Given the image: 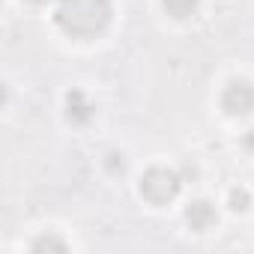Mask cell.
I'll use <instances>...</instances> for the list:
<instances>
[{
	"instance_id": "1",
	"label": "cell",
	"mask_w": 254,
	"mask_h": 254,
	"mask_svg": "<svg viewBox=\"0 0 254 254\" xmlns=\"http://www.w3.org/2000/svg\"><path fill=\"white\" fill-rule=\"evenodd\" d=\"M114 6L111 0H60L54 9V21L63 33L75 39H90L111 24Z\"/></svg>"
},
{
	"instance_id": "2",
	"label": "cell",
	"mask_w": 254,
	"mask_h": 254,
	"mask_svg": "<svg viewBox=\"0 0 254 254\" xmlns=\"http://www.w3.org/2000/svg\"><path fill=\"white\" fill-rule=\"evenodd\" d=\"M180 189H183V177L165 165H156L141 177V194L150 203H171L180 194Z\"/></svg>"
},
{
	"instance_id": "3",
	"label": "cell",
	"mask_w": 254,
	"mask_h": 254,
	"mask_svg": "<svg viewBox=\"0 0 254 254\" xmlns=\"http://www.w3.org/2000/svg\"><path fill=\"white\" fill-rule=\"evenodd\" d=\"M221 108L230 117H242L254 111V87L248 81H230L221 93Z\"/></svg>"
},
{
	"instance_id": "4",
	"label": "cell",
	"mask_w": 254,
	"mask_h": 254,
	"mask_svg": "<svg viewBox=\"0 0 254 254\" xmlns=\"http://www.w3.org/2000/svg\"><path fill=\"white\" fill-rule=\"evenodd\" d=\"M215 221H218V215H215V206H212L209 200H191V203L186 206V224H189L191 230L203 233V230H209Z\"/></svg>"
},
{
	"instance_id": "5",
	"label": "cell",
	"mask_w": 254,
	"mask_h": 254,
	"mask_svg": "<svg viewBox=\"0 0 254 254\" xmlns=\"http://www.w3.org/2000/svg\"><path fill=\"white\" fill-rule=\"evenodd\" d=\"M93 114H96V105L87 99L84 90H69V93H66V117H69L72 123L84 126V123L93 120Z\"/></svg>"
},
{
	"instance_id": "6",
	"label": "cell",
	"mask_w": 254,
	"mask_h": 254,
	"mask_svg": "<svg viewBox=\"0 0 254 254\" xmlns=\"http://www.w3.org/2000/svg\"><path fill=\"white\" fill-rule=\"evenodd\" d=\"M162 6L171 18H191L200 6V0H162Z\"/></svg>"
},
{
	"instance_id": "7",
	"label": "cell",
	"mask_w": 254,
	"mask_h": 254,
	"mask_svg": "<svg viewBox=\"0 0 254 254\" xmlns=\"http://www.w3.org/2000/svg\"><path fill=\"white\" fill-rule=\"evenodd\" d=\"M66 248L69 245L60 236H54V233H45V236H39V239L30 242V251H66Z\"/></svg>"
},
{
	"instance_id": "8",
	"label": "cell",
	"mask_w": 254,
	"mask_h": 254,
	"mask_svg": "<svg viewBox=\"0 0 254 254\" xmlns=\"http://www.w3.org/2000/svg\"><path fill=\"white\" fill-rule=\"evenodd\" d=\"M248 203H251V194H248L245 189H233V191H230V209H233V212L248 209Z\"/></svg>"
},
{
	"instance_id": "9",
	"label": "cell",
	"mask_w": 254,
	"mask_h": 254,
	"mask_svg": "<svg viewBox=\"0 0 254 254\" xmlns=\"http://www.w3.org/2000/svg\"><path fill=\"white\" fill-rule=\"evenodd\" d=\"M108 171H111V174H117V171L123 174V171H126V156H123V153H111V156H108Z\"/></svg>"
},
{
	"instance_id": "10",
	"label": "cell",
	"mask_w": 254,
	"mask_h": 254,
	"mask_svg": "<svg viewBox=\"0 0 254 254\" xmlns=\"http://www.w3.org/2000/svg\"><path fill=\"white\" fill-rule=\"evenodd\" d=\"M242 147H245V150H254V129H248V132H245V138H242Z\"/></svg>"
},
{
	"instance_id": "11",
	"label": "cell",
	"mask_w": 254,
	"mask_h": 254,
	"mask_svg": "<svg viewBox=\"0 0 254 254\" xmlns=\"http://www.w3.org/2000/svg\"><path fill=\"white\" fill-rule=\"evenodd\" d=\"M30 3H48V0H30Z\"/></svg>"
}]
</instances>
